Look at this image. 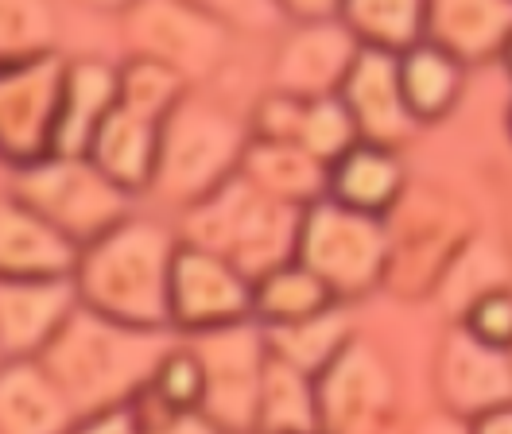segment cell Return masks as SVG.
Segmentation results:
<instances>
[{"label": "cell", "instance_id": "obj_8", "mask_svg": "<svg viewBox=\"0 0 512 434\" xmlns=\"http://www.w3.org/2000/svg\"><path fill=\"white\" fill-rule=\"evenodd\" d=\"M128 39L136 59H152L175 70L183 82L210 78L225 59V24L214 8L148 0L128 8Z\"/></svg>", "mask_w": 512, "mask_h": 434}, {"label": "cell", "instance_id": "obj_26", "mask_svg": "<svg viewBox=\"0 0 512 434\" xmlns=\"http://www.w3.org/2000/svg\"><path fill=\"white\" fill-rule=\"evenodd\" d=\"M330 307H338L334 291L315 272H307L299 260L253 283V318L264 322V330L307 322Z\"/></svg>", "mask_w": 512, "mask_h": 434}, {"label": "cell", "instance_id": "obj_30", "mask_svg": "<svg viewBox=\"0 0 512 434\" xmlns=\"http://www.w3.org/2000/svg\"><path fill=\"white\" fill-rule=\"evenodd\" d=\"M295 144L303 152L315 155L319 163L334 167L342 155L361 144V136H357V124H353L350 109L342 105V97H322V101L303 105V121H299Z\"/></svg>", "mask_w": 512, "mask_h": 434}, {"label": "cell", "instance_id": "obj_12", "mask_svg": "<svg viewBox=\"0 0 512 434\" xmlns=\"http://www.w3.org/2000/svg\"><path fill=\"white\" fill-rule=\"evenodd\" d=\"M357 55H361V43L342 16L322 24H295L276 55V70H272L276 93H288L299 101L338 97Z\"/></svg>", "mask_w": 512, "mask_h": 434}, {"label": "cell", "instance_id": "obj_24", "mask_svg": "<svg viewBox=\"0 0 512 434\" xmlns=\"http://www.w3.org/2000/svg\"><path fill=\"white\" fill-rule=\"evenodd\" d=\"M342 20L350 24L365 51H381L404 59L427 39V4L416 0H353L342 4Z\"/></svg>", "mask_w": 512, "mask_h": 434}, {"label": "cell", "instance_id": "obj_20", "mask_svg": "<svg viewBox=\"0 0 512 434\" xmlns=\"http://www.w3.org/2000/svg\"><path fill=\"white\" fill-rule=\"evenodd\" d=\"M117 101H121V70L94 59L70 62L66 66L63 117H59V132H55V155L86 159L97 128L117 109Z\"/></svg>", "mask_w": 512, "mask_h": 434}, {"label": "cell", "instance_id": "obj_3", "mask_svg": "<svg viewBox=\"0 0 512 434\" xmlns=\"http://www.w3.org/2000/svg\"><path fill=\"white\" fill-rule=\"evenodd\" d=\"M303 214L307 210L268 198L245 175H233L206 202L191 206L183 221V237L191 248L222 256L249 283H260L272 272L295 264Z\"/></svg>", "mask_w": 512, "mask_h": 434}, {"label": "cell", "instance_id": "obj_1", "mask_svg": "<svg viewBox=\"0 0 512 434\" xmlns=\"http://www.w3.org/2000/svg\"><path fill=\"white\" fill-rule=\"evenodd\" d=\"M171 349L175 345H167L163 330H136L82 303L43 349L39 365L55 376L74 411L90 419L136 400Z\"/></svg>", "mask_w": 512, "mask_h": 434}, {"label": "cell", "instance_id": "obj_31", "mask_svg": "<svg viewBox=\"0 0 512 434\" xmlns=\"http://www.w3.org/2000/svg\"><path fill=\"white\" fill-rule=\"evenodd\" d=\"M462 326L485 345L512 353V287H501V291L478 299L474 307L466 310Z\"/></svg>", "mask_w": 512, "mask_h": 434}, {"label": "cell", "instance_id": "obj_35", "mask_svg": "<svg viewBox=\"0 0 512 434\" xmlns=\"http://www.w3.org/2000/svg\"><path fill=\"white\" fill-rule=\"evenodd\" d=\"M474 434H512V407H501V411H489L470 423Z\"/></svg>", "mask_w": 512, "mask_h": 434}, {"label": "cell", "instance_id": "obj_33", "mask_svg": "<svg viewBox=\"0 0 512 434\" xmlns=\"http://www.w3.org/2000/svg\"><path fill=\"white\" fill-rule=\"evenodd\" d=\"M144 434H222L202 411H187V415H171L156 427H148Z\"/></svg>", "mask_w": 512, "mask_h": 434}, {"label": "cell", "instance_id": "obj_5", "mask_svg": "<svg viewBox=\"0 0 512 434\" xmlns=\"http://www.w3.org/2000/svg\"><path fill=\"white\" fill-rule=\"evenodd\" d=\"M28 210L47 217L55 229H63L74 245L86 248L121 229L128 217V194L113 186L90 159H63L51 155L35 167L16 171L12 194Z\"/></svg>", "mask_w": 512, "mask_h": 434}, {"label": "cell", "instance_id": "obj_25", "mask_svg": "<svg viewBox=\"0 0 512 434\" xmlns=\"http://www.w3.org/2000/svg\"><path fill=\"white\" fill-rule=\"evenodd\" d=\"M264 334H268L272 357H280L291 369L307 372L311 380H319L353 341L350 318L342 314V307H330L315 314V318H307V322L276 326V330H264Z\"/></svg>", "mask_w": 512, "mask_h": 434}, {"label": "cell", "instance_id": "obj_29", "mask_svg": "<svg viewBox=\"0 0 512 434\" xmlns=\"http://www.w3.org/2000/svg\"><path fill=\"white\" fill-rule=\"evenodd\" d=\"M183 78L175 74V70H167L160 62L152 59H132L121 70V101L117 105H125L132 109L136 117H144V121H156L163 124L187 97H183Z\"/></svg>", "mask_w": 512, "mask_h": 434}, {"label": "cell", "instance_id": "obj_13", "mask_svg": "<svg viewBox=\"0 0 512 434\" xmlns=\"http://www.w3.org/2000/svg\"><path fill=\"white\" fill-rule=\"evenodd\" d=\"M435 384L450 415L474 423L489 411L512 407V353L493 349L458 326L439 349Z\"/></svg>", "mask_w": 512, "mask_h": 434}, {"label": "cell", "instance_id": "obj_15", "mask_svg": "<svg viewBox=\"0 0 512 434\" xmlns=\"http://www.w3.org/2000/svg\"><path fill=\"white\" fill-rule=\"evenodd\" d=\"M342 105L350 109L353 124L361 144H377V148H396L412 136L416 117L404 101V86H400V59L396 55H381V51H365L353 62L350 78L342 86Z\"/></svg>", "mask_w": 512, "mask_h": 434}, {"label": "cell", "instance_id": "obj_6", "mask_svg": "<svg viewBox=\"0 0 512 434\" xmlns=\"http://www.w3.org/2000/svg\"><path fill=\"white\" fill-rule=\"evenodd\" d=\"M295 260L334 291V299H357L388 272V233L381 217L353 214L338 202H319L303 214Z\"/></svg>", "mask_w": 512, "mask_h": 434}, {"label": "cell", "instance_id": "obj_11", "mask_svg": "<svg viewBox=\"0 0 512 434\" xmlns=\"http://www.w3.org/2000/svg\"><path fill=\"white\" fill-rule=\"evenodd\" d=\"M322 434H384L396 400L392 372L377 349L353 338L346 353L315 380Z\"/></svg>", "mask_w": 512, "mask_h": 434}, {"label": "cell", "instance_id": "obj_18", "mask_svg": "<svg viewBox=\"0 0 512 434\" xmlns=\"http://www.w3.org/2000/svg\"><path fill=\"white\" fill-rule=\"evenodd\" d=\"M74 403L39 361H8L0 376V434H74Z\"/></svg>", "mask_w": 512, "mask_h": 434}, {"label": "cell", "instance_id": "obj_19", "mask_svg": "<svg viewBox=\"0 0 512 434\" xmlns=\"http://www.w3.org/2000/svg\"><path fill=\"white\" fill-rule=\"evenodd\" d=\"M241 175L253 186H260L268 198L295 206V210H311V206L326 202V194H330V167L291 140L253 136L245 148V159H241Z\"/></svg>", "mask_w": 512, "mask_h": 434}, {"label": "cell", "instance_id": "obj_16", "mask_svg": "<svg viewBox=\"0 0 512 434\" xmlns=\"http://www.w3.org/2000/svg\"><path fill=\"white\" fill-rule=\"evenodd\" d=\"M82 248L47 217L8 198L0 210V276L4 279H74Z\"/></svg>", "mask_w": 512, "mask_h": 434}, {"label": "cell", "instance_id": "obj_21", "mask_svg": "<svg viewBox=\"0 0 512 434\" xmlns=\"http://www.w3.org/2000/svg\"><path fill=\"white\" fill-rule=\"evenodd\" d=\"M156 155H160V124L144 121L132 109L117 105L101 121L86 159L113 186H121L125 194H136V190H148L156 183Z\"/></svg>", "mask_w": 512, "mask_h": 434}, {"label": "cell", "instance_id": "obj_9", "mask_svg": "<svg viewBox=\"0 0 512 434\" xmlns=\"http://www.w3.org/2000/svg\"><path fill=\"white\" fill-rule=\"evenodd\" d=\"M63 90L66 62H59L55 55L0 70V148L16 171L55 155Z\"/></svg>", "mask_w": 512, "mask_h": 434}, {"label": "cell", "instance_id": "obj_17", "mask_svg": "<svg viewBox=\"0 0 512 434\" xmlns=\"http://www.w3.org/2000/svg\"><path fill=\"white\" fill-rule=\"evenodd\" d=\"M427 43L447 51L454 62H485L509 55L512 4L509 0H435L427 4Z\"/></svg>", "mask_w": 512, "mask_h": 434}, {"label": "cell", "instance_id": "obj_22", "mask_svg": "<svg viewBox=\"0 0 512 434\" xmlns=\"http://www.w3.org/2000/svg\"><path fill=\"white\" fill-rule=\"evenodd\" d=\"M400 194H404V171H400V159L388 148L357 144L330 167L326 198L353 214L381 217L384 210H392L400 202Z\"/></svg>", "mask_w": 512, "mask_h": 434}, {"label": "cell", "instance_id": "obj_7", "mask_svg": "<svg viewBox=\"0 0 512 434\" xmlns=\"http://www.w3.org/2000/svg\"><path fill=\"white\" fill-rule=\"evenodd\" d=\"M191 353L206 376L202 415L222 434H256L260 384L268 369V334L256 322H237L225 330L194 334Z\"/></svg>", "mask_w": 512, "mask_h": 434}, {"label": "cell", "instance_id": "obj_34", "mask_svg": "<svg viewBox=\"0 0 512 434\" xmlns=\"http://www.w3.org/2000/svg\"><path fill=\"white\" fill-rule=\"evenodd\" d=\"M416 434H474V427H470L466 419H458V415L443 411V415H431V419H423Z\"/></svg>", "mask_w": 512, "mask_h": 434}, {"label": "cell", "instance_id": "obj_23", "mask_svg": "<svg viewBox=\"0 0 512 434\" xmlns=\"http://www.w3.org/2000/svg\"><path fill=\"white\" fill-rule=\"evenodd\" d=\"M256 434H322L315 380L284 365L280 357H268V369H264Z\"/></svg>", "mask_w": 512, "mask_h": 434}, {"label": "cell", "instance_id": "obj_36", "mask_svg": "<svg viewBox=\"0 0 512 434\" xmlns=\"http://www.w3.org/2000/svg\"><path fill=\"white\" fill-rule=\"evenodd\" d=\"M505 59H509V70H512V47H509V55H505Z\"/></svg>", "mask_w": 512, "mask_h": 434}, {"label": "cell", "instance_id": "obj_32", "mask_svg": "<svg viewBox=\"0 0 512 434\" xmlns=\"http://www.w3.org/2000/svg\"><path fill=\"white\" fill-rule=\"evenodd\" d=\"M74 434H144V423H140L136 407L125 403V407H109V411H97L90 419H82Z\"/></svg>", "mask_w": 512, "mask_h": 434}, {"label": "cell", "instance_id": "obj_14", "mask_svg": "<svg viewBox=\"0 0 512 434\" xmlns=\"http://www.w3.org/2000/svg\"><path fill=\"white\" fill-rule=\"evenodd\" d=\"M82 307L74 279H0V349L8 361H39Z\"/></svg>", "mask_w": 512, "mask_h": 434}, {"label": "cell", "instance_id": "obj_27", "mask_svg": "<svg viewBox=\"0 0 512 434\" xmlns=\"http://www.w3.org/2000/svg\"><path fill=\"white\" fill-rule=\"evenodd\" d=\"M400 86L404 101L419 121H439L447 117L462 90V62H454L447 51H439L435 43H419L400 59Z\"/></svg>", "mask_w": 512, "mask_h": 434}, {"label": "cell", "instance_id": "obj_4", "mask_svg": "<svg viewBox=\"0 0 512 434\" xmlns=\"http://www.w3.org/2000/svg\"><path fill=\"white\" fill-rule=\"evenodd\" d=\"M245 128L229 113L187 97L160 124V155H156V190L167 202L198 206L233 175H241L245 159Z\"/></svg>", "mask_w": 512, "mask_h": 434}, {"label": "cell", "instance_id": "obj_10", "mask_svg": "<svg viewBox=\"0 0 512 434\" xmlns=\"http://www.w3.org/2000/svg\"><path fill=\"white\" fill-rule=\"evenodd\" d=\"M237 322H253V283L222 256L183 245L171 272V326L210 334Z\"/></svg>", "mask_w": 512, "mask_h": 434}, {"label": "cell", "instance_id": "obj_2", "mask_svg": "<svg viewBox=\"0 0 512 434\" xmlns=\"http://www.w3.org/2000/svg\"><path fill=\"white\" fill-rule=\"evenodd\" d=\"M179 245L156 221L128 217L121 229L82 252L78 295L105 318L136 330L171 326V272Z\"/></svg>", "mask_w": 512, "mask_h": 434}, {"label": "cell", "instance_id": "obj_28", "mask_svg": "<svg viewBox=\"0 0 512 434\" xmlns=\"http://www.w3.org/2000/svg\"><path fill=\"white\" fill-rule=\"evenodd\" d=\"M55 12L39 0H0V70L51 59Z\"/></svg>", "mask_w": 512, "mask_h": 434}]
</instances>
